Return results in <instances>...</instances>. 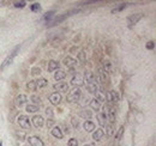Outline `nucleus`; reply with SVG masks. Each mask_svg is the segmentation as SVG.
Segmentation results:
<instances>
[{
	"instance_id": "9d476101",
	"label": "nucleus",
	"mask_w": 156,
	"mask_h": 146,
	"mask_svg": "<svg viewBox=\"0 0 156 146\" xmlns=\"http://www.w3.org/2000/svg\"><path fill=\"white\" fill-rule=\"evenodd\" d=\"M28 141L31 146H44V143L40 139L39 137H30L28 139Z\"/></svg>"
},
{
	"instance_id": "39448f33",
	"label": "nucleus",
	"mask_w": 156,
	"mask_h": 146,
	"mask_svg": "<svg viewBox=\"0 0 156 146\" xmlns=\"http://www.w3.org/2000/svg\"><path fill=\"white\" fill-rule=\"evenodd\" d=\"M105 99H106L108 103H112V102L115 103V102L119 101V96H118V93L115 91H107Z\"/></svg>"
},
{
	"instance_id": "7c9ffc66",
	"label": "nucleus",
	"mask_w": 156,
	"mask_h": 146,
	"mask_svg": "<svg viewBox=\"0 0 156 146\" xmlns=\"http://www.w3.org/2000/svg\"><path fill=\"white\" fill-rule=\"evenodd\" d=\"M36 83H37V88H40V89H43V88L47 86V84H48L47 79H40Z\"/></svg>"
},
{
	"instance_id": "f704fd0d",
	"label": "nucleus",
	"mask_w": 156,
	"mask_h": 146,
	"mask_svg": "<svg viewBox=\"0 0 156 146\" xmlns=\"http://www.w3.org/2000/svg\"><path fill=\"white\" fill-rule=\"evenodd\" d=\"M25 5H27L25 1H15V2H13V6L17 7V9H22V7H24Z\"/></svg>"
},
{
	"instance_id": "cd10ccee",
	"label": "nucleus",
	"mask_w": 156,
	"mask_h": 146,
	"mask_svg": "<svg viewBox=\"0 0 156 146\" xmlns=\"http://www.w3.org/2000/svg\"><path fill=\"white\" fill-rule=\"evenodd\" d=\"M65 77H66V73L64 72V71H58V72H55V74H54V79H55L57 82L62 80Z\"/></svg>"
},
{
	"instance_id": "1a4fd4ad",
	"label": "nucleus",
	"mask_w": 156,
	"mask_h": 146,
	"mask_svg": "<svg viewBox=\"0 0 156 146\" xmlns=\"http://www.w3.org/2000/svg\"><path fill=\"white\" fill-rule=\"evenodd\" d=\"M57 91H60V92H67L69 91V85L66 84V83H64V82H60V83H57V84H54V86H53Z\"/></svg>"
},
{
	"instance_id": "58836bf2",
	"label": "nucleus",
	"mask_w": 156,
	"mask_h": 146,
	"mask_svg": "<svg viewBox=\"0 0 156 146\" xmlns=\"http://www.w3.org/2000/svg\"><path fill=\"white\" fill-rule=\"evenodd\" d=\"M122 134H124V127H121L119 129V132H118V134H117V140H119V139L122 137Z\"/></svg>"
},
{
	"instance_id": "412c9836",
	"label": "nucleus",
	"mask_w": 156,
	"mask_h": 146,
	"mask_svg": "<svg viewBox=\"0 0 156 146\" xmlns=\"http://www.w3.org/2000/svg\"><path fill=\"white\" fill-rule=\"evenodd\" d=\"M90 107L93 108V110H100L101 108V103L98 102L96 98H93V99H90Z\"/></svg>"
},
{
	"instance_id": "c85d7f7f",
	"label": "nucleus",
	"mask_w": 156,
	"mask_h": 146,
	"mask_svg": "<svg viewBox=\"0 0 156 146\" xmlns=\"http://www.w3.org/2000/svg\"><path fill=\"white\" fill-rule=\"evenodd\" d=\"M113 133H114V127H113V125H107V126H106V134H107V137H112Z\"/></svg>"
},
{
	"instance_id": "a19ab883",
	"label": "nucleus",
	"mask_w": 156,
	"mask_h": 146,
	"mask_svg": "<svg viewBox=\"0 0 156 146\" xmlns=\"http://www.w3.org/2000/svg\"><path fill=\"white\" fill-rule=\"evenodd\" d=\"M147 48H148V49H153V48H154V42H153V41L148 42V43H147Z\"/></svg>"
},
{
	"instance_id": "dca6fc26",
	"label": "nucleus",
	"mask_w": 156,
	"mask_h": 146,
	"mask_svg": "<svg viewBox=\"0 0 156 146\" xmlns=\"http://www.w3.org/2000/svg\"><path fill=\"white\" fill-rule=\"evenodd\" d=\"M98 121L101 126H105V125H106V121H107L106 111H103V113H98Z\"/></svg>"
},
{
	"instance_id": "2f4dec72",
	"label": "nucleus",
	"mask_w": 156,
	"mask_h": 146,
	"mask_svg": "<svg viewBox=\"0 0 156 146\" xmlns=\"http://www.w3.org/2000/svg\"><path fill=\"white\" fill-rule=\"evenodd\" d=\"M78 60H79V61H80L82 64H84V62L87 61V56H85V52H83V50H82V52H79V53H78Z\"/></svg>"
},
{
	"instance_id": "6ab92c4d",
	"label": "nucleus",
	"mask_w": 156,
	"mask_h": 146,
	"mask_svg": "<svg viewBox=\"0 0 156 146\" xmlns=\"http://www.w3.org/2000/svg\"><path fill=\"white\" fill-rule=\"evenodd\" d=\"M103 135H105V133H103L102 129H96V130L93 133V139H95L96 141H100V140L103 138Z\"/></svg>"
},
{
	"instance_id": "4c0bfd02",
	"label": "nucleus",
	"mask_w": 156,
	"mask_h": 146,
	"mask_svg": "<svg viewBox=\"0 0 156 146\" xmlns=\"http://www.w3.org/2000/svg\"><path fill=\"white\" fill-rule=\"evenodd\" d=\"M31 101L34 102V104L35 103H41V98L39 96H31Z\"/></svg>"
},
{
	"instance_id": "c03bdc74",
	"label": "nucleus",
	"mask_w": 156,
	"mask_h": 146,
	"mask_svg": "<svg viewBox=\"0 0 156 146\" xmlns=\"http://www.w3.org/2000/svg\"><path fill=\"white\" fill-rule=\"evenodd\" d=\"M46 113H47V115H49V116H52V115H53V111H52V109H51V108H48Z\"/></svg>"
},
{
	"instance_id": "393cba45",
	"label": "nucleus",
	"mask_w": 156,
	"mask_h": 146,
	"mask_svg": "<svg viewBox=\"0 0 156 146\" xmlns=\"http://www.w3.org/2000/svg\"><path fill=\"white\" fill-rule=\"evenodd\" d=\"M94 73L93 72H87L84 74V79H85V82H88L89 84H91L93 82H94Z\"/></svg>"
},
{
	"instance_id": "5701e85b",
	"label": "nucleus",
	"mask_w": 156,
	"mask_h": 146,
	"mask_svg": "<svg viewBox=\"0 0 156 146\" xmlns=\"http://www.w3.org/2000/svg\"><path fill=\"white\" fill-rule=\"evenodd\" d=\"M79 116L84 117V119H90L93 116V111L91 110H83V111L79 113Z\"/></svg>"
},
{
	"instance_id": "37998d69",
	"label": "nucleus",
	"mask_w": 156,
	"mask_h": 146,
	"mask_svg": "<svg viewBox=\"0 0 156 146\" xmlns=\"http://www.w3.org/2000/svg\"><path fill=\"white\" fill-rule=\"evenodd\" d=\"M16 135H17L20 139H24V134H23V133H20V132H17V133H16Z\"/></svg>"
},
{
	"instance_id": "b1692460",
	"label": "nucleus",
	"mask_w": 156,
	"mask_h": 146,
	"mask_svg": "<svg viewBox=\"0 0 156 146\" xmlns=\"http://www.w3.org/2000/svg\"><path fill=\"white\" fill-rule=\"evenodd\" d=\"M87 90H88V92H90V93H96L98 92V85L94 84V83L88 84L87 85Z\"/></svg>"
},
{
	"instance_id": "9b49d317",
	"label": "nucleus",
	"mask_w": 156,
	"mask_h": 146,
	"mask_svg": "<svg viewBox=\"0 0 156 146\" xmlns=\"http://www.w3.org/2000/svg\"><path fill=\"white\" fill-rule=\"evenodd\" d=\"M83 77L80 75V74H75L73 77H72V79H71V84L72 85H75V86H80V85H83Z\"/></svg>"
},
{
	"instance_id": "4be33fe9",
	"label": "nucleus",
	"mask_w": 156,
	"mask_h": 146,
	"mask_svg": "<svg viewBox=\"0 0 156 146\" xmlns=\"http://www.w3.org/2000/svg\"><path fill=\"white\" fill-rule=\"evenodd\" d=\"M27 88H28V90H30V91H35V90L37 89V83H36V80H30V82H28Z\"/></svg>"
},
{
	"instance_id": "6e6552de",
	"label": "nucleus",
	"mask_w": 156,
	"mask_h": 146,
	"mask_svg": "<svg viewBox=\"0 0 156 146\" xmlns=\"http://www.w3.org/2000/svg\"><path fill=\"white\" fill-rule=\"evenodd\" d=\"M27 99H28L27 95H24V93L18 95V96L16 97V99H15V104H16L17 107H22L23 104H25V103H27Z\"/></svg>"
},
{
	"instance_id": "ea45409f",
	"label": "nucleus",
	"mask_w": 156,
	"mask_h": 146,
	"mask_svg": "<svg viewBox=\"0 0 156 146\" xmlns=\"http://www.w3.org/2000/svg\"><path fill=\"white\" fill-rule=\"evenodd\" d=\"M53 125H54V120H53V119H48V121H47V127L52 128Z\"/></svg>"
},
{
	"instance_id": "2eb2a0df",
	"label": "nucleus",
	"mask_w": 156,
	"mask_h": 146,
	"mask_svg": "<svg viewBox=\"0 0 156 146\" xmlns=\"http://www.w3.org/2000/svg\"><path fill=\"white\" fill-rule=\"evenodd\" d=\"M106 115H107V120H109L111 122H114L115 121V117H117V113H115V109H113V108H109L108 111L106 113Z\"/></svg>"
},
{
	"instance_id": "4468645a",
	"label": "nucleus",
	"mask_w": 156,
	"mask_h": 146,
	"mask_svg": "<svg viewBox=\"0 0 156 146\" xmlns=\"http://www.w3.org/2000/svg\"><path fill=\"white\" fill-rule=\"evenodd\" d=\"M60 68V64L58 61H54V60H51L49 61V65H48V71L49 72H54V71H58Z\"/></svg>"
},
{
	"instance_id": "c9c22d12",
	"label": "nucleus",
	"mask_w": 156,
	"mask_h": 146,
	"mask_svg": "<svg viewBox=\"0 0 156 146\" xmlns=\"http://www.w3.org/2000/svg\"><path fill=\"white\" fill-rule=\"evenodd\" d=\"M67 145H69V146H78L77 139H75V138L70 139V140H69V143H67Z\"/></svg>"
},
{
	"instance_id": "49530a36",
	"label": "nucleus",
	"mask_w": 156,
	"mask_h": 146,
	"mask_svg": "<svg viewBox=\"0 0 156 146\" xmlns=\"http://www.w3.org/2000/svg\"><path fill=\"white\" fill-rule=\"evenodd\" d=\"M84 146H95V144L91 143V144H87V145H84Z\"/></svg>"
},
{
	"instance_id": "bb28decb",
	"label": "nucleus",
	"mask_w": 156,
	"mask_h": 146,
	"mask_svg": "<svg viewBox=\"0 0 156 146\" xmlns=\"http://www.w3.org/2000/svg\"><path fill=\"white\" fill-rule=\"evenodd\" d=\"M54 16H55V12H54V11H49V12H47V13L43 16V20H47V22L49 23L52 19L54 18Z\"/></svg>"
},
{
	"instance_id": "ddd939ff",
	"label": "nucleus",
	"mask_w": 156,
	"mask_h": 146,
	"mask_svg": "<svg viewBox=\"0 0 156 146\" xmlns=\"http://www.w3.org/2000/svg\"><path fill=\"white\" fill-rule=\"evenodd\" d=\"M142 17H143V15H142V13L132 15L131 17H129V25H130V26H132V25L137 24V23H138V20H140Z\"/></svg>"
},
{
	"instance_id": "c756f323",
	"label": "nucleus",
	"mask_w": 156,
	"mask_h": 146,
	"mask_svg": "<svg viewBox=\"0 0 156 146\" xmlns=\"http://www.w3.org/2000/svg\"><path fill=\"white\" fill-rule=\"evenodd\" d=\"M103 71L106 73H111V71H112V64L109 61H105V64H103Z\"/></svg>"
},
{
	"instance_id": "20e7f679",
	"label": "nucleus",
	"mask_w": 156,
	"mask_h": 146,
	"mask_svg": "<svg viewBox=\"0 0 156 146\" xmlns=\"http://www.w3.org/2000/svg\"><path fill=\"white\" fill-rule=\"evenodd\" d=\"M18 49H20V47H17L16 49H13L12 52H11V54L9 55L6 59H5V61L2 62V65H1V70H4L5 67H7L12 61H13V59H15V56L17 55V52H18Z\"/></svg>"
},
{
	"instance_id": "72a5a7b5",
	"label": "nucleus",
	"mask_w": 156,
	"mask_h": 146,
	"mask_svg": "<svg viewBox=\"0 0 156 146\" xmlns=\"http://www.w3.org/2000/svg\"><path fill=\"white\" fill-rule=\"evenodd\" d=\"M30 9H31V11H34V12H39L40 10H41V5H40L39 2H34V4L30 6Z\"/></svg>"
},
{
	"instance_id": "7ed1b4c3",
	"label": "nucleus",
	"mask_w": 156,
	"mask_h": 146,
	"mask_svg": "<svg viewBox=\"0 0 156 146\" xmlns=\"http://www.w3.org/2000/svg\"><path fill=\"white\" fill-rule=\"evenodd\" d=\"M18 125L23 129H30V127H31L30 119L28 116H25V115H20V117H18Z\"/></svg>"
},
{
	"instance_id": "f3484780",
	"label": "nucleus",
	"mask_w": 156,
	"mask_h": 146,
	"mask_svg": "<svg viewBox=\"0 0 156 146\" xmlns=\"http://www.w3.org/2000/svg\"><path fill=\"white\" fill-rule=\"evenodd\" d=\"M64 65L65 66H67V67H70V68H72V66L76 64V60L73 59V57H71V56H66L65 59H64Z\"/></svg>"
},
{
	"instance_id": "a878e982",
	"label": "nucleus",
	"mask_w": 156,
	"mask_h": 146,
	"mask_svg": "<svg viewBox=\"0 0 156 146\" xmlns=\"http://www.w3.org/2000/svg\"><path fill=\"white\" fill-rule=\"evenodd\" d=\"M25 109H27L28 113H36V111H39V106H36V104H28L25 107Z\"/></svg>"
},
{
	"instance_id": "f8f14e48",
	"label": "nucleus",
	"mask_w": 156,
	"mask_h": 146,
	"mask_svg": "<svg viewBox=\"0 0 156 146\" xmlns=\"http://www.w3.org/2000/svg\"><path fill=\"white\" fill-rule=\"evenodd\" d=\"M51 133H52V135H53L54 138H57V139H62V137H64L61 128L58 127V126H54V127H52V130H51Z\"/></svg>"
},
{
	"instance_id": "79ce46f5",
	"label": "nucleus",
	"mask_w": 156,
	"mask_h": 146,
	"mask_svg": "<svg viewBox=\"0 0 156 146\" xmlns=\"http://www.w3.org/2000/svg\"><path fill=\"white\" fill-rule=\"evenodd\" d=\"M31 72H33V74H40V73H41V70L36 67V68H33V70H31Z\"/></svg>"
},
{
	"instance_id": "f257e3e1",
	"label": "nucleus",
	"mask_w": 156,
	"mask_h": 146,
	"mask_svg": "<svg viewBox=\"0 0 156 146\" xmlns=\"http://www.w3.org/2000/svg\"><path fill=\"white\" fill-rule=\"evenodd\" d=\"M79 12V10H71V11H69V12H66L65 15H62V16H58V17H55V18H53L48 24H47V26L48 28H51V26H54V25H58L59 23H61L64 19H66L69 16H71L72 13H77Z\"/></svg>"
},
{
	"instance_id": "e433bc0d",
	"label": "nucleus",
	"mask_w": 156,
	"mask_h": 146,
	"mask_svg": "<svg viewBox=\"0 0 156 146\" xmlns=\"http://www.w3.org/2000/svg\"><path fill=\"white\" fill-rule=\"evenodd\" d=\"M96 97H98L96 99H98V102H100V103L105 101V96H103V95H102L101 92H96Z\"/></svg>"
},
{
	"instance_id": "0eeeda50",
	"label": "nucleus",
	"mask_w": 156,
	"mask_h": 146,
	"mask_svg": "<svg viewBox=\"0 0 156 146\" xmlns=\"http://www.w3.org/2000/svg\"><path fill=\"white\" fill-rule=\"evenodd\" d=\"M31 122H33V125L36 128H41L44 125V120H43V117L40 116V115H35V116L31 119Z\"/></svg>"
},
{
	"instance_id": "423d86ee",
	"label": "nucleus",
	"mask_w": 156,
	"mask_h": 146,
	"mask_svg": "<svg viewBox=\"0 0 156 146\" xmlns=\"http://www.w3.org/2000/svg\"><path fill=\"white\" fill-rule=\"evenodd\" d=\"M61 99H62V97H61L60 92H54V93L49 95V102L52 104H54V106H58L59 103L61 102Z\"/></svg>"
},
{
	"instance_id": "a18cd8bd",
	"label": "nucleus",
	"mask_w": 156,
	"mask_h": 146,
	"mask_svg": "<svg viewBox=\"0 0 156 146\" xmlns=\"http://www.w3.org/2000/svg\"><path fill=\"white\" fill-rule=\"evenodd\" d=\"M72 123L75 125V127H77V125H78V121H77V119H73L72 120Z\"/></svg>"
},
{
	"instance_id": "aec40b11",
	"label": "nucleus",
	"mask_w": 156,
	"mask_h": 146,
	"mask_svg": "<svg viewBox=\"0 0 156 146\" xmlns=\"http://www.w3.org/2000/svg\"><path fill=\"white\" fill-rule=\"evenodd\" d=\"M98 74H100V77H98V78H100L101 83H102V82H105V83H107V82H108V75H107V73L103 71V68H101V67L98 68Z\"/></svg>"
},
{
	"instance_id": "473e14b6",
	"label": "nucleus",
	"mask_w": 156,
	"mask_h": 146,
	"mask_svg": "<svg viewBox=\"0 0 156 146\" xmlns=\"http://www.w3.org/2000/svg\"><path fill=\"white\" fill-rule=\"evenodd\" d=\"M127 6V4H121V5H119V6H117V7H114L113 10H112V13H117V12H119V11H121V10H124L125 7Z\"/></svg>"
},
{
	"instance_id": "f03ea898",
	"label": "nucleus",
	"mask_w": 156,
	"mask_h": 146,
	"mask_svg": "<svg viewBox=\"0 0 156 146\" xmlns=\"http://www.w3.org/2000/svg\"><path fill=\"white\" fill-rule=\"evenodd\" d=\"M80 96H82V91H80V89H79V88H75L72 91L69 92V95H67V97H66V101H67V102H70V103L77 102L78 99L80 98Z\"/></svg>"
},
{
	"instance_id": "de8ad7c7",
	"label": "nucleus",
	"mask_w": 156,
	"mask_h": 146,
	"mask_svg": "<svg viewBox=\"0 0 156 146\" xmlns=\"http://www.w3.org/2000/svg\"><path fill=\"white\" fill-rule=\"evenodd\" d=\"M0 146H1V143H0Z\"/></svg>"
},
{
	"instance_id": "a211bd4d",
	"label": "nucleus",
	"mask_w": 156,
	"mask_h": 146,
	"mask_svg": "<svg viewBox=\"0 0 156 146\" xmlns=\"http://www.w3.org/2000/svg\"><path fill=\"white\" fill-rule=\"evenodd\" d=\"M83 127H84V129H85L87 132H93V129H95V125H94L93 121L87 120V121L83 123Z\"/></svg>"
}]
</instances>
